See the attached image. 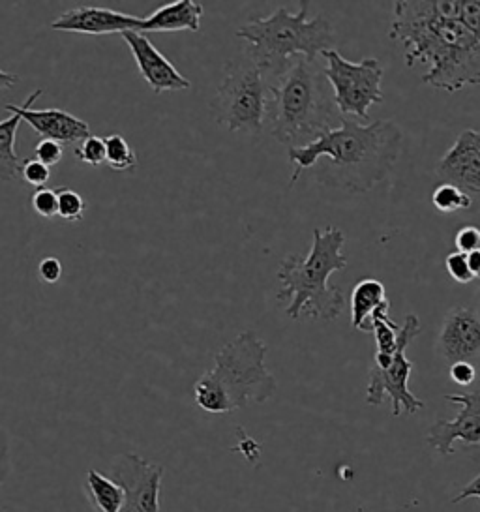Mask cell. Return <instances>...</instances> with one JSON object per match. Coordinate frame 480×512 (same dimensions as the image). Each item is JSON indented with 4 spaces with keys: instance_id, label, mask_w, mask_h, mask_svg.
<instances>
[{
    "instance_id": "cell-1",
    "label": "cell",
    "mask_w": 480,
    "mask_h": 512,
    "mask_svg": "<svg viewBox=\"0 0 480 512\" xmlns=\"http://www.w3.org/2000/svg\"><path fill=\"white\" fill-rule=\"evenodd\" d=\"M389 38L405 47V66L428 64L422 83L460 92L480 85V36L460 16V0H398Z\"/></svg>"
},
{
    "instance_id": "cell-2",
    "label": "cell",
    "mask_w": 480,
    "mask_h": 512,
    "mask_svg": "<svg viewBox=\"0 0 480 512\" xmlns=\"http://www.w3.org/2000/svg\"><path fill=\"white\" fill-rule=\"evenodd\" d=\"M402 149L404 134L396 122L379 119L364 126L344 119L314 143L289 149V162L295 164L291 184L304 169L327 158V164L315 169V181L347 194H364L389 177Z\"/></svg>"
},
{
    "instance_id": "cell-3",
    "label": "cell",
    "mask_w": 480,
    "mask_h": 512,
    "mask_svg": "<svg viewBox=\"0 0 480 512\" xmlns=\"http://www.w3.org/2000/svg\"><path fill=\"white\" fill-rule=\"evenodd\" d=\"M330 89L325 68L317 61L293 59L280 76L270 79L267 122L272 137L289 149H300L332 130V122L344 121Z\"/></svg>"
},
{
    "instance_id": "cell-4",
    "label": "cell",
    "mask_w": 480,
    "mask_h": 512,
    "mask_svg": "<svg viewBox=\"0 0 480 512\" xmlns=\"http://www.w3.org/2000/svg\"><path fill=\"white\" fill-rule=\"evenodd\" d=\"M267 344L254 331L240 332L214 357V366L194 385L195 404L212 415H225L250 404H265L278 391L270 374Z\"/></svg>"
},
{
    "instance_id": "cell-5",
    "label": "cell",
    "mask_w": 480,
    "mask_h": 512,
    "mask_svg": "<svg viewBox=\"0 0 480 512\" xmlns=\"http://www.w3.org/2000/svg\"><path fill=\"white\" fill-rule=\"evenodd\" d=\"M344 244L345 233L340 227L314 229L310 254L282 261L278 269L282 289L276 299L287 302L285 314L291 319L332 321L342 314L344 293L340 287L329 286V278L347 267V257L342 254Z\"/></svg>"
},
{
    "instance_id": "cell-6",
    "label": "cell",
    "mask_w": 480,
    "mask_h": 512,
    "mask_svg": "<svg viewBox=\"0 0 480 512\" xmlns=\"http://www.w3.org/2000/svg\"><path fill=\"white\" fill-rule=\"evenodd\" d=\"M237 38L250 44L246 53L259 64L269 81L280 76L297 57L317 61L319 55L334 49V29L329 19H308V2H300L297 14L280 6L269 17L252 19L240 27Z\"/></svg>"
},
{
    "instance_id": "cell-7",
    "label": "cell",
    "mask_w": 480,
    "mask_h": 512,
    "mask_svg": "<svg viewBox=\"0 0 480 512\" xmlns=\"http://www.w3.org/2000/svg\"><path fill=\"white\" fill-rule=\"evenodd\" d=\"M270 81L248 55L227 61L222 83L212 98V113L229 132L257 137L263 132L269 109Z\"/></svg>"
},
{
    "instance_id": "cell-8",
    "label": "cell",
    "mask_w": 480,
    "mask_h": 512,
    "mask_svg": "<svg viewBox=\"0 0 480 512\" xmlns=\"http://www.w3.org/2000/svg\"><path fill=\"white\" fill-rule=\"evenodd\" d=\"M419 332V317L409 314L398 332L396 351L392 355L375 353L374 362L368 374V387H366L368 406H381L385 396H389L394 417H400L402 413L415 415L417 411L426 407V404L407 387V381L413 372V362L405 357V349Z\"/></svg>"
},
{
    "instance_id": "cell-9",
    "label": "cell",
    "mask_w": 480,
    "mask_h": 512,
    "mask_svg": "<svg viewBox=\"0 0 480 512\" xmlns=\"http://www.w3.org/2000/svg\"><path fill=\"white\" fill-rule=\"evenodd\" d=\"M327 66L325 76L334 92V102L340 115H353L362 121L370 119V107L383 102V66L377 59H362L351 62L344 59L336 49L321 55Z\"/></svg>"
},
{
    "instance_id": "cell-10",
    "label": "cell",
    "mask_w": 480,
    "mask_h": 512,
    "mask_svg": "<svg viewBox=\"0 0 480 512\" xmlns=\"http://www.w3.org/2000/svg\"><path fill=\"white\" fill-rule=\"evenodd\" d=\"M164 466L137 454H122L111 466V479L126 492L122 512H160Z\"/></svg>"
},
{
    "instance_id": "cell-11",
    "label": "cell",
    "mask_w": 480,
    "mask_h": 512,
    "mask_svg": "<svg viewBox=\"0 0 480 512\" xmlns=\"http://www.w3.org/2000/svg\"><path fill=\"white\" fill-rule=\"evenodd\" d=\"M445 400L450 404L462 407L456 419L435 421L426 441L428 445L439 452L441 456L454 454V443L464 441L465 445H480V392H465V394H447Z\"/></svg>"
},
{
    "instance_id": "cell-12",
    "label": "cell",
    "mask_w": 480,
    "mask_h": 512,
    "mask_svg": "<svg viewBox=\"0 0 480 512\" xmlns=\"http://www.w3.org/2000/svg\"><path fill=\"white\" fill-rule=\"evenodd\" d=\"M435 349L450 364L477 359L480 355V314L465 306L450 308L441 323Z\"/></svg>"
},
{
    "instance_id": "cell-13",
    "label": "cell",
    "mask_w": 480,
    "mask_h": 512,
    "mask_svg": "<svg viewBox=\"0 0 480 512\" xmlns=\"http://www.w3.org/2000/svg\"><path fill=\"white\" fill-rule=\"evenodd\" d=\"M134 55L135 64L143 79L156 94L188 91L192 83L180 74L177 66L154 46L143 32L130 31L120 34Z\"/></svg>"
},
{
    "instance_id": "cell-14",
    "label": "cell",
    "mask_w": 480,
    "mask_h": 512,
    "mask_svg": "<svg viewBox=\"0 0 480 512\" xmlns=\"http://www.w3.org/2000/svg\"><path fill=\"white\" fill-rule=\"evenodd\" d=\"M439 184H452L465 194H480V132L464 130L435 166Z\"/></svg>"
},
{
    "instance_id": "cell-15",
    "label": "cell",
    "mask_w": 480,
    "mask_h": 512,
    "mask_svg": "<svg viewBox=\"0 0 480 512\" xmlns=\"http://www.w3.org/2000/svg\"><path fill=\"white\" fill-rule=\"evenodd\" d=\"M44 94L42 89L32 92L23 106L6 104L8 111H15L42 139L57 141L60 145H77L90 137V126L62 109H30V106Z\"/></svg>"
},
{
    "instance_id": "cell-16",
    "label": "cell",
    "mask_w": 480,
    "mask_h": 512,
    "mask_svg": "<svg viewBox=\"0 0 480 512\" xmlns=\"http://www.w3.org/2000/svg\"><path fill=\"white\" fill-rule=\"evenodd\" d=\"M143 19L128 16L111 8L98 6H83L64 12L51 23L53 31L75 32V34H90V36H105V34H124V32L139 31Z\"/></svg>"
},
{
    "instance_id": "cell-17",
    "label": "cell",
    "mask_w": 480,
    "mask_h": 512,
    "mask_svg": "<svg viewBox=\"0 0 480 512\" xmlns=\"http://www.w3.org/2000/svg\"><path fill=\"white\" fill-rule=\"evenodd\" d=\"M203 14L205 10L197 0H177L145 17L139 32H199Z\"/></svg>"
},
{
    "instance_id": "cell-18",
    "label": "cell",
    "mask_w": 480,
    "mask_h": 512,
    "mask_svg": "<svg viewBox=\"0 0 480 512\" xmlns=\"http://www.w3.org/2000/svg\"><path fill=\"white\" fill-rule=\"evenodd\" d=\"M390 308L387 289L374 278L360 280L351 291V325L362 332L374 331V317L377 312Z\"/></svg>"
},
{
    "instance_id": "cell-19",
    "label": "cell",
    "mask_w": 480,
    "mask_h": 512,
    "mask_svg": "<svg viewBox=\"0 0 480 512\" xmlns=\"http://www.w3.org/2000/svg\"><path fill=\"white\" fill-rule=\"evenodd\" d=\"M85 496L98 512H122L126 503V492L119 482L111 477H105L98 469H89L85 484Z\"/></svg>"
},
{
    "instance_id": "cell-20",
    "label": "cell",
    "mask_w": 480,
    "mask_h": 512,
    "mask_svg": "<svg viewBox=\"0 0 480 512\" xmlns=\"http://www.w3.org/2000/svg\"><path fill=\"white\" fill-rule=\"evenodd\" d=\"M12 115L6 121H0V181L12 182L21 175V162L15 152V136L21 124V115L10 111Z\"/></svg>"
},
{
    "instance_id": "cell-21",
    "label": "cell",
    "mask_w": 480,
    "mask_h": 512,
    "mask_svg": "<svg viewBox=\"0 0 480 512\" xmlns=\"http://www.w3.org/2000/svg\"><path fill=\"white\" fill-rule=\"evenodd\" d=\"M105 152H107L105 164L117 173L134 171L137 167V154L130 147V143L119 134L105 137Z\"/></svg>"
},
{
    "instance_id": "cell-22",
    "label": "cell",
    "mask_w": 480,
    "mask_h": 512,
    "mask_svg": "<svg viewBox=\"0 0 480 512\" xmlns=\"http://www.w3.org/2000/svg\"><path fill=\"white\" fill-rule=\"evenodd\" d=\"M432 203L435 209L443 214L450 212L465 211L471 209L473 199L464 190L452 186V184H439L432 194Z\"/></svg>"
},
{
    "instance_id": "cell-23",
    "label": "cell",
    "mask_w": 480,
    "mask_h": 512,
    "mask_svg": "<svg viewBox=\"0 0 480 512\" xmlns=\"http://www.w3.org/2000/svg\"><path fill=\"white\" fill-rule=\"evenodd\" d=\"M57 192H59V218L66 222L83 220L85 212L89 209L87 199L72 188H59Z\"/></svg>"
},
{
    "instance_id": "cell-24",
    "label": "cell",
    "mask_w": 480,
    "mask_h": 512,
    "mask_svg": "<svg viewBox=\"0 0 480 512\" xmlns=\"http://www.w3.org/2000/svg\"><path fill=\"white\" fill-rule=\"evenodd\" d=\"M75 158L87 166H104L105 156V137L90 136L85 139L79 147L74 149Z\"/></svg>"
},
{
    "instance_id": "cell-25",
    "label": "cell",
    "mask_w": 480,
    "mask_h": 512,
    "mask_svg": "<svg viewBox=\"0 0 480 512\" xmlns=\"http://www.w3.org/2000/svg\"><path fill=\"white\" fill-rule=\"evenodd\" d=\"M30 203H32L34 212L42 218H57L59 216V192L49 186L38 188L30 196Z\"/></svg>"
},
{
    "instance_id": "cell-26",
    "label": "cell",
    "mask_w": 480,
    "mask_h": 512,
    "mask_svg": "<svg viewBox=\"0 0 480 512\" xmlns=\"http://www.w3.org/2000/svg\"><path fill=\"white\" fill-rule=\"evenodd\" d=\"M21 177L23 181L38 190V188H44L51 179V167L45 166L36 158H27L21 166Z\"/></svg>"
},
{
    "instance_id": "cell-27",
    "label": "cell",
    "mask_w": 480,
    "mask_h": 512,
    "mask_svg": "<svg viewBox=\"0 0 480 512\" xmlns=\"http://www.w3.org/2000/svg\"><path fill=\"white\" fill-rule=\"evenodd\" d=\"M445 267H447L450 278L456 280L458 284H471V282L475 280L473 274H471V269H469L467 256L462 254V252H458V250L447 256V259H445Z\"/></svg>"
},
{
    "instance_id": "cell-28",
    "label": "cell",
    "mask_w": 480,
    "mask_h": 512,
    "mask_svg": "<svg viewBox=\"0 0 480 512\" xmlns=\"http://www.w3.org/2000/svg\"><path fill=\"white\" fill-rule=\"evenodd\" d=\"M456 250L462 252L465 256L479 252L480 250V229L477 226L460 227V231L454 237Z\"/></svg>"
},
{
    "instance_id": "cell-29",
    "label": "cell",
    "mask_w": 480,
    "mask_h": 512,
    "mask_svg": "<svg viewBox=\"0 0 480 512\" xmlns=\"http://www.w3.org/2000/svg\"><path fill=\"white\" fill-rule=\"evenodd\" d=\"M62 154H64L62 145L57 143V141H51V139H42L34 147V158L40 160L47 167L57 166L60 160H62Z\"/></svg>"
},
{
    "instance_id": "cell-30",
    "label": "cell",
    "mask_w": 480,
    "mask_h": 512,
    "mask_svg": "<svg viewBox=\"0 0 480 512\" xmlns=\"http://www.w3.org/2000/svg\"><path fill=\"white\" fill-rule=\"evenodd\" d=\"M475 366L471 362H454L450 364V379L460 385V387H467L475 381Z\"/></svg>"
},
{
    "instance_id": "cell-31",
    "label": "cell",
    "mask_w": 480,
    "mask_h": 512,
    "mask_svg": "<svg viewBox=\"0 0 480 512\" xmlns=\"http://www.w3.org/2000/svg\"><path fill=\"white\" fill-rule=\"evenodd\" d=\"M38 276L45 284H57L62 276V263L57 257H44L38 265Z\"/></svg>"
},
{
    "instance_id": "cell-32",
    "label": "cell",
    "mask_w": 480,
    "mask_h": 512,
    "mask_svg": "<svg viewBox=\"0 0 480 512\" xmlns=\"http://www.w3.org/2000/svg\"><path fill=\"white\" fill-rule=\"evenodd\" d=\"M10 475V445L8 434L0 428V484H4Z\"/></svg>"
},
{
    "instance_id": "cell-33",
    "label": "cell",
    "mask_w": 480,
    "mask_h": 512,
    "mask_svg": "<svg viewBox=\"0 0 480 512\" xmlns=\"http://www.w3.org/2000/svg\"><path fill=\"white\" fill-rule=\"evenodd\" d=\"M240 434V443L237 445V451L242 452L250 462H257V458H259V454H261V447L255 443L252 437L244 436V432H242V428H239Z\"/></svg>"
},
{
    "instance_id": "cell-34",
    "label": "cell",
    "mask_w": 480,
    "mask_h": 512,
    "mask_svg": "<svg viewBox=\"0 0 480 512\" xmlns=\"http://www.w3.org/2000/svg\"><path fill=\"white\" fill-rule=\"evenodd\" d=\"M471 497H477L480 499V473L473 479V481L469 482L467 486H464L462 490H460V494L456 497H452V503H460V501H464V499H471Z\"/></svg>"
},
{
    "instance_id": "cell-35",
    "label": "cell",
    "mask_w": 480,
    "mask_h": 512,
    "mask_svg": "<svg viewBox=\"0 0 480 512\" xmlns=\"http://www.w3.org/2000/svg\"><path fill=\"white\" fill-rule=\"evenodd\" d=\"M17 83H19V76L17 74H10V72L0 70V91L2 89H12Z\"/></svg>"
},
{
    "instance_id": "cell-36",
    "label": "cell",
    "mask_w": 480,
    "mask_h": 512,
    "mask_svg": "<svg viewBox=\"0 0 480 512\" xmlns=\"http://www.w3.org/2000/svg\"><path fill=\"white\" fill-rule=\"evenodd\" d=\"M467 263H469V269L473 278H480V250L479 252H473L467 256Z\"/></svg>"
},
{
    "instance_id": "cell-37",
    "label": "cell",
    "mask_w": 480,
    "mask_h": 512,
    "mask_svg": "<svg viewBox=\"0 0 480 512\" xmlns=\"http://www.w3.org/2000/svg\"><path fill=\"white\" fill-rule=\"evenodd\" d=\"M477 297H479V302H480V287H479V295H477Z\"/></svg>"
}]
</instances>
